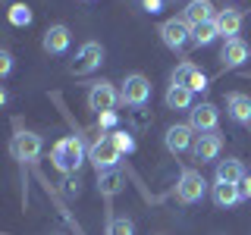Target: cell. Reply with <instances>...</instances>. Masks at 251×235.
<instances>
[{
  "label": "cell",
  "mask_w": 251,
  "mask_h": 235,
  "mask_svg": "<svg viewBox=\"0 0 251 235\" xmlns=\"http://www.w3.org/2000/svg\"><path fill=\"white\" fill-rule=\"evenodd\" d=\"M88 160V151H85L82 138L78 135H63L57 144H53L50 151V163L53 169H60L63 176H69V172H78V166Z\"/></svg>",
  "instance_id": "6da1fadb"
},
{
  "label": "cell",
  "mask_w": 251,
  "mask_h": 235,
  "mask_svg": "<svg viewBox=\"0 0 251 235\" xmlns=\"http://www.w3.org/2000/svg\"><path fill=\"white\" fill-rule=\"evenodd\" d=\"M100 63H104V47H100V41H85L75 50V60L69 63V72L73 75H91L94 69H100Z\"/></svg>",
  "instance_id": "7a4b0ae2"
},
{
  "label": "cell",
  "mask_w": 251,
  "mask_h": 235,
  "mask_svg": "<svg viewBox=\"0 0 251 235\" xmlns=\"http://www.w3.org/2000/svg\"><path fill=\"white\" fill-rule=\"evenodd\" d=\"M204 194H207V179L198 169H182V176L176 182V198L182 204H198L204 201Z\"/></svg>",
  "instance_id": "3957f363"
},
{
  "label": "cell",
  "mask_w": 251,
  "mask_h": 235,
  "mask_svg": "<svg viewBox=\"0 0 251 235\" xmlns=\"http://www.w3.org/2000/svg\"><path fill=\"white\" fill-rule=\"evenodd\" d=\"M151 100V82H148L141 72H132L123 78V88H120V104L129 107H145Z\"/></svg>",
  "instance_id": "277c9868"
},
{
  "label": "cell",
  "mask_w": 251,
  "mask_h": 235,
  "mask_svg": "<svg viewBox=\"0 0 251 235\" xmlns=\"http://www.w3.org/2000/svg\"><path fill=\"white\" fill-rule=\"evenodd\" d=\"M88 160L94 163V169H98V172H107V169H116V166H120L123 154H120V147L110 141V135H104V138H98L88 147Z\"/></svg>",
  "instance_id": "5b68a950"
},
{
  "label": "cell",
  "mask_w": 251,
  "mask_h": 235,
  "mask_svg": "<svg viewBox=\"0 0 251 235\" xmlns=\"http://www.w3.org/2000/svg\"><path fill=\"white\" fill-rule=\"evenodd\" d=\"M116 104H120V91H116L113 82H94L88 85V110H94V113H107V110H113Z\"/></svg>",
  "instance_id": "8992f818"
},
{
  "label": "cell",
  "mask_w": 251,
  "mask_h": 235,
  "mask_svg": "<svg viewBox=\"0 0 251 235\" xmlns=\"http://www.w3.org/2000/svg\"><path fill=\"white\" fill-rule=\"evenodd\" d=\"M10 154L22 163H35L41 157V135H35V132H16L10 141Z\"/></svg>",
  "instance_id": "52a82bcc"
},
{
  "label": "cell",
  "mask_w": 251,
  "mask_h": 235,
  "mask_svg": "<svg viewBox=\"0 0 251 235\" xmlns=\"http://www.w3.org/2000/svg\"><path fill=\"white\" fill-rule=\"evenodd\" d=\"M160 41L170 47V50H182V47L192 41V25L179 16V19H167L160 22Z\"/></svg>",
  "instance_id": "ba28073f"
},
{
  "label": "cell",
  "mask_w": 251,
  "mask_h": 235,
  "mask_svg": "<svg viewBox=\"0 0 251 235\" xmlns=\"http://www.w3.org/2000/svg\"><path fill=\"white\" fill-rule=\"evenodd\" d=\"M220 151H223V138L217 135V132H201V135H195L192 141V154L198 163H214Z\"/></svg>",
  "instance_id": "9c48e42d"
},
{
  "label": "cell",
  "mask_w": 251,
  "mask_h": 235,
  "mask_svg": "<svg viewBox=\"0 0 251 235\" xmlns=\"http://www.w3.org/2000/svg\"><path fill=\"white\" fill-rule=\"evenodd\" d=\"M217 122H220V110L210 100H204V104L188 110V125L195 132H217Z\"/></svg>",
  "instance_id": "30bf717a"
},
{
  "label": "cell",
  "mask_w": 251,
  "mask_h": 235,
  "mask_svg": "<svg viewBox=\"0 0 251 235\" xmlns=\"http://www.w3.org/2000/svg\"><path fill=\"white\" fill-rule=\"evenodd\" d=\"M173 85H182V88H188L192 94H198V91L207 88V75H204L195 63H179V66L173 69Z\"/></svg>",
  "instance_id": "8fae6325"
},
{
  "label": "cell",
  "mask_w": 251,
  "mask_h": 235,
  "mask_svg": "<svg viewBox=\"0 0 251 235\" xmlns=\"http://www.w3.org/2000/svg\"><path fill=\"white\" fill-rule=\"evenodd\" d=\"M69 44H73V35H69V28L63 25V22H57V25H50V28L44 31V38H41V47H44V53H53V57L66 53V50H69Z\"/></svg>",
  "instance_id": "7c38bea8"
},
{
  "label": "cell",
  "mask_w": 251,
  "mask_h": 235,
  "mask_svg": "<svg viewBox=\"0 0 251 235\" xmlns=\"http://www.w3.org/2000/svg\"><path fill=\"white\" fill-rule=\"evenodd\" d=\"M192 132H195V129H192L188 122L170 125L167 135H163V144H167V151H170V154H182V151H188V147H192V141H195Z\"/></svg>",
  "instance_id": "4fadbf2b"
},
{
  "label": "cell",
  "mask_w": 251,
  "mask_h": 235,
  "mask_svg": "<svg viewBox=\"0 0 251 235\" xmlns=\"http://www.w3.org/2000/svg\"><path fill=\"white\" fill-rule=\"evenodd\" d=\"M248 57H251V47L242 41V38H229V41L223 44V50H220V63H223V69L242 66Z\"/></svg>",
  "instance_id": "5bb4252c"
},
{
  "label": "cell",
  "mask_w": 251,
  "mask_h": 235,
  "mask_svg": "<svg viewBox=\"0 0 251 235\" xmlns=\"http://www.w3.org/2000/svg\"><path fill=\"white\" fill-rule=\"evenodd\" d=\"M242 22H245V16H242L239 10H217L214 16V25H217V35L220 38H239V31H242Z\"/></svg>",
  "instance_id": "9a60e30c"
},
{
  "label": "cell",
  "mask_w": 251,
  "mask_h": 235,
  "mask_svg": "<svg viewBox=\"0 0 251 235\" xmlns=\"http://www.w3.org/2000/svg\"><path fill=\"white\" fill-rule=\"evenodd\" d=\"M226 113L239 125H251V97L242 91H229L226 94Z\"/></svg>",
  "instance_id": "2e32d148"
},
{
  "label": "cell",
  "mask_w": 251,
  "mask_h": 235,
  "mask_svg": "<svg viewBox=\"0 0 251 235\" xmlns=\"http://www.w3.org/2000/svg\"><path fill=\"white\" fill-rule=\"evenodd\" d=\"M214 16H217V10H214V0H192V3L182 10V19L188 22V25H201V22H214Z\"/></svg>",
  "instance_id": "e0dca14e"
},
{
  "label": "cell",
  "mask_w": 251,
  "mask_h": 235,
  "mask_svg": "<svg viewBox=\"0 0 251 235\" xmlns=\"http://www.w3.org/2000/svg\"><path fill=\"white\" fill-rule=\"evenodd\" d=\"M242 176H245V166H242V160H235V157L217 160V182L239 185V182H242Z\"/></svg>",
  "instance_id": "ac0fdd59"
},
{
  "label": "cell",
  "mask_w": 251,
  "mask_h": 235,
  "mask_svg": "<svg viewBox=\"0 0 251 235\" xmlns=\"http://www.w3.org/2000/svg\"><path fill=\"white\" fill-rule=\"evenodd\" d=\"M242 198H239V185H226V182H214V204L220 210H229L235 207Z\"/></svg>",
  "instance_id": "d6986e66"
},
{
  "label": "cell",
  "mask_w": 251,
  "mask_h": 235,
  "mask_svg": "<svg viewBox=\"0 0 251 235\" xmlns=\"http://www.w3.org/2000/svg\"><path fill=\"white\" fill-rule=\"evenodd\" d=\"M126 185V179H123V172L120 169H107V172H98V188H100V194L104 198H113L116 191Z\"/></svg>",
  "instance_id": "ffe728a7"
},
{
  "label": "cell",
  "mask_w": 251,
  "mask_h": 235,
  "mask_svg": "<svg viewBox=\"0 0 251 235\" xmlns=\"http://www.w3.org/2000/svg\"><path fill=\"white\" fill-rule=\"evenodd\" d=\"M163 100H167L170 110H192V91L182 88V85H170Z\"/></svg>",
  "instance_id": "44dd1931"
},
{
  "label": "cell",
  "mask_w": 251,
  "mask_h": 235,
  "mask_svg": "<svg viewBox=\"0 0 251 235\" xmlns=\"http://www.w3.org/2000/svg\"><path fill=\"white\" fill-rule=\"evenodd\" d=\"M217 25L214 22H201V25H195L192 28V44L195 47H207V44H214L217 41Z\"/></svg>",
  "instance_id": "7402d4cb"
},
{
  "label": "cell",
  "mask_w": 251,
  "mask_h": 235,
  "mask_svg": "<svg viewBox=\"0 0 251 235\" xmlns=\"http://www.w3.org/2000/svg\"><path fill=\"white\" fill-rule=\"evenodd\" d=\"M107 235H135V223L129 216H113L107 226Z\"/></svg>",
  "instance_id": "603a6c76"
},
{
  "label": "cell",
  "mask_w": 251,
  "mask_h": 235,
  "mask_svg": "<svg viewBox=\"0 0 251 235\" xmlns=\"http://www.w3.org/2000/svg\"><path fill=\"white\" fill-rule=\"evenodd\" d=\"M110 141L120 147V154H132V151H135V141H132V135L126 129H113V132H110Z\"/></svg>",
  "instance_id": "cb8c5ba5"
},
{
  "label": "cell",
  "mask_w": 251,
  "mask_h": 235,
  "mask_svg": "<svg viewBox=\"0 0 251 235\" xmlns=\"http://www.w3.org/2000/svg\"><path fill=\"white\" fill-rule=\"evenodd\" d=\"M10 22H13V25H28V22H31V10L25 3H16L10 10Z\"/></svg>",
  "instance_id": "d4e9b609"
},
{
  "label": "cell",
  "mask_w": 251,
  "mask_h": 235,
  "mask_svg": "<svg viewBox=\"0 0 251 235\" xmlns=\"http://www.w3.org/2000/svg\"><path fill=\"white\" fill-rule=\"evenodd\" d=\"M63 194H66V198H78V194H82V182H78L75 172H69V176L63 179Z\"/></svg>",
  "instance_id": "484cf974"
},
{
  "label": "cell",
  "mask_w": 251,
  "mask_h": 235,
  "mask_svg": "<svg viewBox=\"0 0 251 235\" xmlns=\"http://www.w3.org/2000/svg\"><path fill=\"white\" fill-rule=\"evenodd\" d=\"M13 66H16L13 53H10V50H3V47H0V82H3V78L10 75V72H13Z\"/></svg>",
  "instance_id": "4316f807"
},
{
  "label": "cell",
  "mask_w": 251,
  "mask_h": 235,
  "mask_svg": "<svg viewBox=\"0 0 251 235\" xmlns=\"http://www.w3.org/2000/svg\"><path fill=\"white\" fill-rule=\"evenodd\" d=\"M98 125H100V129H113V125H116V110L98 113Z\"/></svg>",
  "instance_id": "83f0119b"
},
{
  "label": "cell",
  "mask_w": 251,
  "mask_h": 235,
  "mask_svg": "<svg viewBox=\"0 0 251 235\" xmlns=\"http://www.w3.org/2000/svg\"><path fill=\"white\" fill-rule=\"evenodd\" d=\"M239 198L242 201H251V176H248V172L242 176V182H239Z\"/></svg>",
  "instance_id": "f1b7e54d"
},
{
  "label": "cell",
  "mask_w": 251,
  "mask_h": 235,
  "mask_svg": "<svg viewBox=\"0 0 251 235\" xmlns=\"http://www.w3.org/2000/svg\"><path fill=\"white\" fill-rule=\"evenodd\" d=\"M138 3H141V10H145V13H160V6H163V0H138Z\"/></svg>",
  "instance_id": "f546056e"
},
{
  "label": "cell",
  "mask_w": 251,
  "mask_h": 235,
  "mask_svg": "<svg viewBox=\"0 0 251 235\" xmlns=\"http://www.w3.org/2000/svg\"><path fill=\"white\" fill-rule=\"evenodd\" d=\"M148 122V113H145V107H135V125H145Z\"/></svg>",
  "instance_id": "4dcf8cb0"
},
{
  "label": "cell",
  "mask_w": 251,
  "mask_h": 235,
  "mask_svg": "<svg viewBox=\"0 0 251 235\" xmlns=\"http://www.w3.org/2000/svg\"><path fill=\"white\" fill-rule=\"evenodd\" d=\"M6 104H10V91H6L3 85H0V110H3Z\"/></svg>",
  "instance_id": "1f68e13d"
}]
</instances>
